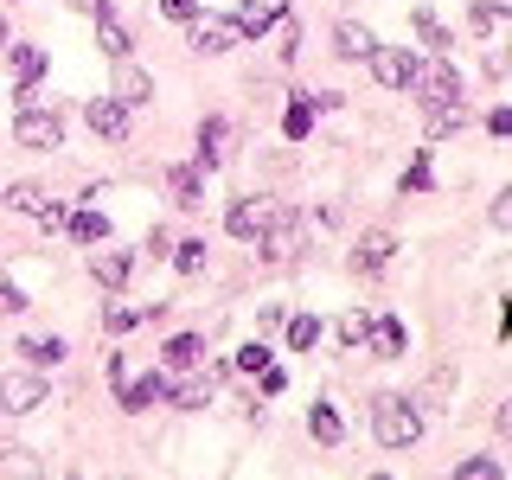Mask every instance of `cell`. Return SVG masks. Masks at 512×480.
<instances>
[{"instance_id": "6da1fadb", "label": "cell", "mask_w": 512, "mask_h": 480, "mask_svg": "<svg viewBox=\"0 0 512 480\" xmlns=\"http://www.w3.org/2000/svg\"><path fill=\"white\" fill-rule=\"evenodd\" d=\"M372 436L384 442V448H410V442H423V416H416V404L410 397H378L372 404Z\"/></svg>"}, {"instance_id": "7a4b0ae2", "label": "cell", "mask_w": 512, "mask_h": 480, "mask_svg": "<svg viewBox=\"0 0 512 480\" xmlns=\"http://www.w3.org/2000/svg\"><path fill=\"white\" fill-rule=\"evenodd\" d=\"M301 218L288 212V205H269L263 218V237H256V250H263V263H288V256H301Z\"/></svg>"}, {"instance_id": "3957f363", "label": "cell", "mask_w": 512, "mask_h": 480, "mask_svg": "<svg viewBox=\"0 0 512 480\" xmlns=\"http://www.w3.org/2000/svg\"><path fill=\"white\" fill-rule=\"evenodd\" d=\"M410 90L423 96V109L461 103V77H455V64H448V58H423V64H416V77H410Z\"/></svg>"}, {"instance_id": "277c9868", "label": "cell", "mask_w": 512, "mask_h": 480, "mask_svg": "<svg viewBox=\"0 0 512 480\" xmlns=\"http://www.w3.org/2000/svg\"><path fill=\"white\" fill-rule=\"evenodd\" d=\"M45 397H52V384H45L39 372H7V378H0V410H7V416L45 410Z\"/></svg>"}, {"instance_id": "5b68a950", "label": "cell", "mask_w": 512, "mask_h": 480, "mask_svg": "<svg viewBox=\"0 0 512 480\" xmlns=\"http://www.w3.org/2000/svg\"><path fill=\"white\" fill-rule=\"evenodd\" d=\"M13 141H20V148H58L64 141V122H58V109H20V116H13Z\"/></svg>"}, {"instance_id": "8992f818", "label": "cell", "mask_w": 512, "mask_h": 480, "mask_svg": "<svg viewBox=\"0 0 512 480\" xmlns=\"http://www.w3.org/2000/svg\"><path fill=\"white\" fill-rule=\"evenodd\" d=\"M109 77H116V84H109V96H116L122 109H141V103H154V77L141 71L135 58H109Z\"/></svg>"}, {"instance_id": "52a82bcc", "label": "cell", "mask_w": 512, "mask_h": 480, "mask_svg": "<svg viewBox=\"0 0 512 480\" xmlns=\"http://www.w3.org/2000/svg\"><path fill=\"white\" fill-rule=\"evenodd\" d=\"M365 64H372V77H378L384 90H410V77H416V64H423V58H410L404 45H372V58H365Z\"/></svg>"}, {"instance_id": "ba28073f", "label": "cell", "mask_w": 512, "mask_h": 480, "mask_svg": "<svg viewBox=\"0 0 512 480\" xmlns=\"http://www.w3.org/2000/svg\"><path fill=\"white\" fill-rule=\"evenodd\" d=\"M224 154H231V122H224V116H205L199 122V154H192V167L212 173V167H224Z\"/></svg>"}, {"instance_id": "9c48e42d", "label": "cell", "mask_w": 512, "mask_h": 480, "mask_svg": "<svg viewBox=\"0 0 512 480\" xmlns=\"http://www.w3.org/2000/svg\"><path fill=\"white\" fill-rule=\"evenodd\" d=\"M7 58H13V77H20L13 103L32 109V90H39V77H45V52H39V45H7Z\"/></svg>"}, {"instance_id": "30bf717a", "label": "cell", "mask_w": 512, "mask_h": 480, "mask_svg": "<svg viewBox=\"0 0 512 480\" xmlns=\"http://www.w3.org/2000/svg\"><path fill=\"white\" fill-rule=\"evenodd\" d=\"M263 218H269L263 199H231V212H224V231H231L237 244H256V237H263Z\"/></svg>"}, {"instance_id": "8fae6325", "label": "cell", "mask_w": 512, "mask_h": 480, "mask_svg": "<svg viewBox=\"0 0 512 480\" xmlns=\"http://www.w3.org/2000/svg\"><path fill=\"white\" fill-rule=\"evenodd\" d=\"M391 250H397V237H391V231H365V237H359V250H352V269H359V276H384Z\"/></svg>"}, {"instance_id": "7c38bea8", "label": "cell", "mask_w": 512, "mask_h": 480, "mask_svg": "<svg viewBox=\"0 0 512 480\" xmlns=\"http://www.w3.org/2000/svg\"><path fill=\"white\" fill-rule=\"evenodd\" d=\"M84 122H90L103 141H122V135H128V109L116 103V96H96V103H84Z\"/></svg>"}, {"instance_id": "4fadbf2b", "label": "cell", "mask_w": 512, "mask_h": 480, "mask_svg": "<svg viewBox=\"0 0 512 480\" xmlns=\"http://www.w3.org/2000/svg\"><path fill=\"white\" fill-rule=\"evenodd\" d=\"M244 39V32H237V20H192V52H231V45Z\"/></svg>"}, {"instance_id": "5bb4252c", "label": "cell", "mask_w": 512, "mask_h": 480, "mask_svg": "<svg viewBox=\"0 0 512 480\" xmlns=\"http://www.w3.org/2000/svg\"><path fill=\"white\" fill-rule=\"evenodd\" d=\"M372 352H378V359H404V352H410V333H404V320H397V314H378L372 320Z\"/></svg>"}, {"instance_id": "9a60e30c", "label": "cell", "mask_w": 512, "mask_h": 480, "mask_svg": "<svg viewBox=\"0 0 512 480\" xmlns=\"http://www.w3.org/2000/svg\"><path fill=\"white\" fill-rule=\"evenodd\" d=\"M231 20H237V32H244V39H263V32L282 20V7H276V0H244Z\"/></svg>"}, {"instance_id": "2e32d148", "label": "cell", "mask_w": 512, "mask_h": 480, "mask_svg": "<svg viewBox=\"0 0 512 480\" xmlns=\"http://www.w3.org/2000/svg\"><path fill=\"white\" fill-rule=\"evenodd\" d=\"M372 26H359V20H340V26H333V52H340V58H352V64H359V58H372Z\"/></svg>"}, {"instance_id": "e0dca14e", "label": "cell", "mask_w": 512, "mask_h": 480, "mask_svg": "<svg viewBox=\"0 0 512 480\" xmlns=\"http://www.w3.org/2000/svg\"><path fill=\"white\" fill-rule=\"evenodd\" d=\"M167 378L148 372V378H135V384H122V410H154V404H167Z\"/></svg>"}, {"instance_id": "ac0fdd59", "label": "cell", "mask_w": 512, "mask_h": 480, "mask_svg": "<svg viewBox=\"0 0 512 480\" xmlns=\"http://www.w3.org/2000/svg\"><path fill=\"white\" fill-rule=\"evenodd\" d=\"M90 276H96V288H122L128 276H135V256L103 250V256H90Z\"/></svg>"}, {"instance_id": "d6986e66", "label": "cell", "mask_w": 512, "mask_h": 480, "mask_svg": "<svg viewBox=\"0 0 512 480\" xmlns=\"http://www.w3.org/2000/svg\"><path fill=\"white\" fill-rule=\"evenodd\" d=\"M199 180H205L199 167H173V173H167L173 205H180V212H199V205H205V186H199Z\"/></svg>"}, {"instance_id": "ffe728a7", "label": "cell", "mask_w": 512, "mask_h": 480, "mask_svg": "<svg viewBox=\"0 0 512 480\" xmlns=\"http://www.w3.org/2000/svg\"><path fill=\"white\" fill-rule=\"evenodd\" d=\"M410 26H416V39H423V45H429L436 58H442V52H455V39H448V26H442V20H436L429 7H410Z\"/></svg>"}, {"instance_id": "44dd1931", "label": "cell", "mask_w": 512, "mask_h": 480, "mask_svg": "<svg viewBox=\"0 0 512 480\" xmlns=\"http://www.w3.org/2000/svg\"><path fill=\"white\" fill-rule=\"evenodd\" d=\"M199 352H205V340H199V333H173V340L160 346V359H167L173 372H192V365H199Z\"/></svg>"}, {"instance_id": "7402d4cb", "label": "cell", "mask_w": 512, "mask_h": 480, "mask_svg": "<svg viewBox=\"0 0 512 480\" xmlns=\"http://www.w3.org/2000/svg\"><path fill=\"white\" fill-rule=\"evenodd\" d=\"M0 480H39V455L20 448V442H7L0 448Z\"/></svg>"}, {"instance_id": "603a6c76", "label": "cell", "mask_w": 512, "mask_h": 480, "mask_svg": "<svg viewBox=\"0 0 512 480\" xmlns=\"http://www.w3.org/2000/svg\"><path fill=\"white\" fill-rule=\"evenodd\" d=\"M20 359L32 365V372H39V365H58L64 359V340H58V333H32V340H20Z\"/></svg>"}, {"instance_id": "cb8c5ba5", "label": "cell", "mask_w": 512, "mask_h": 480, "mask_svg": "<svg viewBox=\"0 0 512 480\" xmlns=\"http://www.w3.org/2000/svg\"><path fill=\"white\" fill-rule=\"evenodd\" d=\"M0 199H7V205H13V212H26V218H39V212H45V205H52V192H45V186H32V180H20V186H7V192H0Z\"/></svg>"}, {"instance_id": "d4e9b609", "label": "cell", "mask_w": 512, "mask_h": 480, "mask_svg": "<svg viewBox=\"0 0 512 480\" xmlns=\"http://www.w3.org/2000/svg\"><path fill=\"white\" fill-rule=\"evenodd\" d=\"M64 231H71L77 244H103V237H109V218L84 205V212H71V218H64Z\"/></svg>"}, {"instance_id": "484cf974", "label": "cell", "mask_w": 512, "mask_h": 480, "mask_svg": "<svg viewBox=\"0 0 512 480\" xmlns=\"http://www.w3.org/2000/svg\"><path fill=\"white\" fill-rule=\"evenodd\" d=\"M96 52H109V58H128V32L116 13H96Z\"/></svg>"}, {"instance_id": "4316f807", "label": "cell", "mask_w": 512, "mask_h": 480, "mask_svg": "<svg viewBox=\"0 0 512 480\" xmlns=\"http://www.w3.org/2000/svg\"><path fill=\"white\" fill-rule=\"evenodd\" d=\"M218 378H224V365H212V372H205V378H192V384H180V391H173V404H180V410H199L205 397L218 391Z\"/></svg>"}, {"instance_id": "83f0119b", "label": "cell", "mask_w": 512, "mask_h": 480, "mask_svg": "<svg viewBox=\"0 0 512 480\" xmlns=\"http://www.w3.org/2000/svg\"><path fill=\"white\" fill-rule=\"evenodd\" d=\"M314 116H320L314 96H295V103H288V116H282V135H288V141H301V135L314 128Z\"/></svg>"}, {"instance_id": "f1b7e54d", "label": "cell", "mask_w": 512, "mask_h": 480, "mask_svg": "<svg viewBox=\"0 0 512 480\" xmlns=\"http://www.w3.org/2000/svg\"><path fill=\"white\" fill-rule=\"evenodd\" d=\"M308 429H314V442H340L346 436V423H340V410H333V404H314V416H308Z\"/></svg>"}, {"instance_id": "f546056e", "label": "cell", "mask_w": 512, "mask_h": 480, "mask_svg": "<svg viewBox=\"0 0 512 480\" xmlns=\"http://www.w3.org/2000/svg\"><path fill=\"white\" fill-rule=\"evenodd\" d=\"M468 128V103H448V109H429V135H455Z\"/></svg>"}, {"instance_id": "4dcf8cb0", "label": "cell", "mask_w": 512, "mask_h": 480, "mask_svg": "<svg viewBox=\"0 0 512 480\" xmlns=\"http://www.w3.org/2000/svg\"><path fill=\"white\" fill-rule=\"evenodd\" d=\"M314 340H320V320L314 314H295V320H288V346H295V352H314Z\"/></svg>"}, {"instance_id": "1f68e13d", "label": "cell", "mask_w": 512, "mask_h": 480, "mask_svg": "<svg viewBox=\"0 0 512 480\" xmlns=\"http://www.w3.org/2000/svg\"><path fill=\"white\" fill-rule=\"evenodd\" d=\"M455 480H500V461H493V455H468V461H455Z\"/></svg>"}, {"instance_id": "d6a6232c", "label": "cell", "mask_w": 512, "mask_h": 480, "mask_svg": "<svg viewBox=\"0 0 512 480\" xmlns=\"http://www.w3.org/2000/svg\"><path fill=\"white\" fill-rule=\"evenodd\" d=\"M340 340L346 346H365V340H372V314H359V308L340 314Z\"/></svg>"}, {"instance_id": "836d02e7", "label": "cell", "mask_w": 512, "mask_h": 480, "mask_svg": "<svg viewBox=\"0 0 512 480\" xmlns=\"http://www.w3.org/2000/svg\"><path fill=\"white\" fill-rule=\"evenodd\" d=\"M173 269H180V276H199V269H205V244H199V237H186V244L173 250Z\"/></svg>"}, {"instance_id": "e575fe53", "label": "cell", "mask_w": 512, "mask_h": 480, "mask_svg": "<svg viewBox=\"0 0 512 480\" xmlns=\"http://www.w3.org/2000/svg\"><path fill=\"white\" fill-rule=\"evenodd\" d=\"M141 320H148V308H109L103 327H109V333H128V327H141Z\"/></svg>"}, {"instance_id": "d590c367", "label": "cell", "mask_w": 512, "mask_h": 480, "mask_svg": "<svg viewBox=\"0 0 512 480\" xmlns=\"http://www.w3.org/2000/svg\"><path fill=\"white\" fill-rule=\"evenodd\" d=\"M429 180H436V173H429V154H416L410 173H404V192H429Z\"/></svg>"}, {"instance_id": "8d00e7d4", "label": "cell", "mask_w": 512, "mask_h": 480, "mask_svg": "<svg viewBox=\"0 0 512 480\" xmlns=\"http://www.w3.org/2000/svg\"><path fill=\"white\" fill-rule=\"evenodd\" d=\"M160 13L180 20V26H192V20H199V0H160Z\"/></svg>"}, {"instance_id": "74e56055", "label": "cell", "mask_w": 512, "mask_h": 480, "mask_svg": "<svg viewBox=\"0 0 512 480\" xmlns=\"http://www.w3.org/2000/svg\"><path fill=\"white\" fill-rule=\"evenodd\" d=\"M237 365H244V372H263V365H269V346H263V340H250L244 352H237Z\"/></svg>"}, {"instance_id": "f35d334b", "label": "cell", "mask_w": 512, "mask_h": 480, "mask_svg": "<svg viewBox=\"0 0 512 480\" xmlns=\"http://www.w3.org/2000/svg\"><path fill=\"white\" fill-rule=\"evenodd\" d=\"M0 314H26V295H20L7 276H0Z\"/></svg>"}, {"instance_id": "ab89813d", "label": "cell", "mask_w": 512, "mask_h": 480, "mask_svg": "<svg viewBox=\"0 0 512 480\" xmlns=\"http://www.w3.org/2000/svg\"><path fill=\"white\" fill-rule=\"evenodd\" d=\"M256 378H263V397H276L282 384H288V372H282V365H263V372H256Z\"/></svg>"}, {"instance_id": "60d3db41", "label": "cell", "mask_w": 512, "mask_h": 480, "mask_svg": "<svg viewBox=\"0 0 512 480\" xmlns=\"http://www.w3.org/2000/svg\"><path fill=\"white\" fill-rule=\"evenodd\" d=\"M487 135H500V141H512V109H493V116H487Z\"/></svg>"}, {"instance_id": "b9f144b4", "label": "cell", "mask_w": 512, "mask_h": 480, "mask_svg": "<svg viewBox=\"0 0 512 480\" xmlns=\"http://www.w3.org/2000/svg\"><path fill=\"white\" fill-rule=\"evenodd\" d=\"M493 224H500V231H512V186L493 199Z\"/></svg>"}, {"instance_id": "7bdbcfd3", "label": "cell", "mask_w": 512, "mask_h": 480, "mask_svg": "<svg viewBox=\"0 0 512 480\" xmlns=\"http://www.w3.org/2000/svg\"><path fill=\"white\" fill-rule=\"evenodd\" d=\"M64 218H71V212H64L58 199H52V205H45V212H39V224H45V231H64Z\"/></svg>"}, {"instance_id": "ee69618b", "label": "cell", "mask_w": 512, "mask_h": 480, "mask_svg": "<svg viewBox=\"0 0 512 480\" xmlns=\"http://www.w3.org/2000/svg\"><path fill=\"white\" fill-rule=\"evenodd\" d=\"M71 7H77V13H90V20H96V13H109V0H71Z\"/></svg>"}, {"instance_id": "f6af8a7d", "label": "cell", "mask_w": 512, "mask_h": 480, "mask_svg": "<svg viewBox=\"0 0 512 480\" xmlns=\"http://www.w3.org/2000/svg\"><path fill=\"white\" fill-rule=\"evenodd\" d=\"M493 429H500V436H512V404H500V416H493Z\"/></svg>"}, {"instance_id": "bcb514c9", "label": "cell", "mask_w": 512, "mask_h": 480, "mask_svg": "<svg viewBox=\"0 0 512 480\" xmlns=\"http://www.w3.org/2000/svg\"><path fill=\"white\" fill-rule=\"evenodd\" d=\"M0 52H7V13H0Z\"/></svg>"}, {"instance_id": "7dc6e473", "label": "cell", "mask_w": 512, "mask_h": 480, "mask_svg": "<svg viewBox=\"0 0 512 480\" xmlns=\"http://www.w3.org/2000/svg\"><path fill=\"white\" fill-rule=\"evenodd\" d=\"M372 480H384V474H372Z\"/></svg>"}]
</instances>
